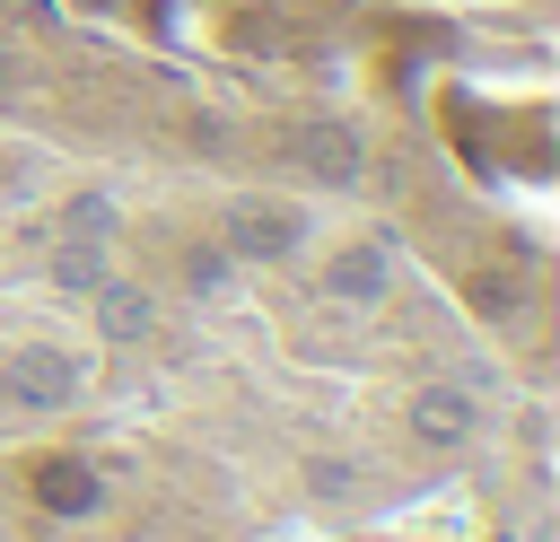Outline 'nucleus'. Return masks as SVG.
Instances as JSON below:
<instances>
[{
	"instance_id": "obj_4",
	"label": "nucleus",
	"mask_w": 560,
	"mask_h": 542,
	"mask_svg": "<svg viewBox=\"0 0 560 542\" xmlns=\"http://www.w3.org/2000/svg\"><path fill=\"white\" fill-rule=\"evenodd\" d=\"M289 166L306 184H324V192H350L368 175V131L350 114H298L289 122Z\"/></svg>"
},
{
	"instance_id": "obj_5",
	"label": "nucleus",
	"mask_w": 560,
	"mask_h": 542,
	"mask_svg": "<svg viewBox=\"0 0 560 542\" xmlns=\"http://www.w3.org/2000/svg\"><path fill=\"white\" fill-rule=\"evenodd\" d=\"M0 393L26 402V411H70L88 393V367L70 358V341H18L0 358Z\"/></svg>"
},
{
	"instance_id": "obj_8",
	"label": "nucleus",
	"mask_w": 560,
	"mask_h": 542,
	"mask_svg": "<svg viewBox=\"0 0 560 542\" xmlns=\"http://www.w3.org/2000/svg\"><path fill=\"white\" fill-rule=\"evenodd\" d=\"M464 306H472L481 323H516V315L534 306V271H525L516 254H490V262L464 271Z\"/></svg>"
},
{
	"instance_id": "obj_7",
	"label": "nucleus",
	"mask_w": 560,
	"mask_h": 542,
	"mask_svg": "<svg viewBox=\"0 0 560 542\" xmlns=\"http://www.w3.org/2000/svg\"><path fill=\"white\" fill-rule=\"evenodd\" d=\"M88 332H96L105 350H140V341L158 332V288H140V280H122V271H105V280L88 288Z\"/></svg>"
},
{
	"instance_id": "obj_1",
	"label": "nucleus",
	"mask_w": 560,
	"mask_h": 542,
	"mask_svg": "<svg viewBox=\"0 0 560 542\" xmlns=\"http://www.w3.org/2000/svg\"><path fill=\"white\" fill-rule=\"evenodd\" d=\"M219 245H228L236 271H289V262H306V245H315V210H306L298 192L245 184V192L219 201Z\"/></svg>"
},
{
	"instance_id": "obj_9",
	"label": "nucleus",
	"mask_w": 560,
	"mask_h": 542,
	"mask_svg": "<svg viewBox=\"0 0 560 542\" xmlns=\"http://www.w3.org/2000/svg\"><path fill=\"white\" fill-rule=\"evenodd\" d=\"M52 288H70V297H88L105 271H114V236H88V227H61V245H52Z\"/></svg>"
},
{
	"instance_id": "obj_2",
	"label": "nucleus",
	"mask_w": 560,
	"mask_h": 542,
	"mask_svg": "<svg viewBox=\"0 0 560 542\" xmlns=\"http://www.w3.org/2000/svg\"><path fill=\"white\" fill-rule=\"evenodd\" d=\"M306 262H315V288L332 297V306H350V315H368V306H385L394 297V236H376V227H341V236H324V245H306Z\"/></svg>"
},
{
	"instance_id": "obj_10",
	"label": "nucleus",
	"mask_w": 560,
	"mask_h": 542,
	"mask_svg": "<svg viewBox=\"0 0 560 542\" xmlns=\"http://www.w3.org/2000/svg\"><path fill=\"white\" fill-rule=\"evenodd\" d=\"M175 271H184V288H192V297H228V280H236V262H228V245H219V236H192Z\"/></svg>"
},
{
	"instance_id": "obj_12",
	"label": "nucleus",
	"mask_w": 560,
	"mask_h": 542,
	"mask_svg": "<svg viewBox=\"0 0 560 542\" xmlns=\"http://www.w3.org/2000/svg\"><path fill=\"white\" fill-rule=\"evenodd\" d=\"M18 87V52H9V35H0V96Z\"/></svg>"
},
{
	"instance_id": "obj_6",
	"label": "nucleus",
	"mask_w": 560,
	"mask_h": 542,
	"mask_svg": "<svg viewBox=\"0 0 560 542\" xmlns=\"http://www.w3.org/2000/svg\"><path fill=\"white\" fill-rule=\"evenodd\" d=\"M402 428H411V446L455 455V446L481 437V402H472V385H455V376H420V385L402 393Z\"/></svg>"
},
{
	"instance_id": "obj_3",
	"label": "nucleus",
	"mask_w": 560,
	"mask_h": 542,
	"mask_svg": "<svg viewBox=\"0 0 560 542\" xmlns=\"http://www.w3.org/2000/svg\"><path fill=\"white\" fill-rule=\"evenodd\" d=\"M18 490H26L35 516H52V525H88V516H105V498H114L105 463L79 455V446H35V455H18Z\"/></svg>"
},
{
	"instance_id": "obj_11",
	"label": "nucleus",
	"mask_w": 560,
	"mask_h": 542,
	"mask_svg": "<svg viewBox=\"0 0 560 542\" xmlns=\"http://www.w3.org/2000/svg\"><path fill=\"white\" fill-rule=\"evenodd\" d=\"M350 481H359V472H341V455H315V463H306V490H315V498H341Z\"/></svg>"
}]
</instances>
